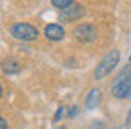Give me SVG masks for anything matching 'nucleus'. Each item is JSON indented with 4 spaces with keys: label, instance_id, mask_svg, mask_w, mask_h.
<instances>
[{
    "label": "nucleus",
    "instance_id": "nucleus-1",
    "mask_svg": "<svg viewBox=\"0 0 131 129\" xmlns=\"http://www.w3.org/2000/svg\"><path fill=\"white\" fill-rule=\"evenodd\" d=\"M119 60H121V51H119V50H110L108 53L99 60V64L96 65V69H94V78H96V80H105L110 73L117 67Z\"/></svg>",
    "mask_w": 131,
    "mask_h": 129
},
{
    "label": "nucleus",
    "instance_id": "nucleus-2",
    "mask_svg": "<svg viewBox=\"0 0 131 129\" xmlns=\"http://www.w3.org/2000/svg\"><path fill=\"white\" fill-rule=\"evenodd\" d=\"M9 32L14 39L25 41V43H32L39 37V30L30 23H14V25H11Z\"/></svg>",
    "mask_w": 131,
    "mask_h": 129
},
{
    "label": "nucleus",
    "instance_id": "nucleus-3",
    "mask_svg": "<svg viewBox=\"0 0 131 129\" xmlns=\"http://www.w3.org/2000/svg\"><path fill=\"white\" fill-rule=\"evenodd\" d=\"M73 36H74L76 41H80V43H83V44H89V43H92V41H96L97 28L94 25H90V23H82V25L74 27Z\"/></svg>",
    "mask_w": 131,
    "mask_h": 129
},
{
    "label": "nucleus",
    "instance_id": "nucleus-4",
    "mask_svg": "<svg viewBox=\"0 0 131 129\" xmlns=\"http://www.w3.org/2000/svg\"><path fill=\"white\" fill-rule=\"evenodd\" d=\"M64 36H66V30L59 23H51V25L44 27V37L48 41H60V39H64Z\"/></svg>",
    "mask_w": 131,
    "mask_h": 129
},
{
    "label": "nucleus",
    "instance_id": "nucleus-5",
    "mask_svg": "<svg viewBox=\"0 0 131 129\" xmlns=\"http://www.w3.org/2000/svg\"><path fill=\"white\" fill-rule=\"evenodd\" d=\"M85 14V9H83V5L82 4H74L71 9H67L64 13H60V20H64V21H76L78 18H82Z\"/></svg>",
    "mask_w": 131,
    "mask_h": 129
},
{
    "label": "nucleus",
    "instance_id": "nucleus-6",
    "mask_svg": "<svg viewBox=\"0 0 131 129\" xmlns=\"http://www.w3.org/2000/svg\"><path fill=\"white\" fill-rule=\"evenodd\" d=\"M99 103H101V90L99 88H92L89 92L87 99H85V106L89 110H96V108L99 106Z\"/></svg>",
    "mask_w": 131,
    "mask_h": 129
},
{
    "label": "nucleus",
    "instance_id": "nucleus-7",
    "mask_svg": "<svg viewBox=\"0 0 131 129\" xmlns=\"http://www.w3.org/2000/svg\"><path fill=\"white\" fill-rule=\"evenodd\" d=\"M2 71L5 74H16V73L21 71V64L18 60H14V58H7V60L2 62Z\"/></svg>",
    "mask_w": 131,
    "mask_h": 129
},
{
    "label": "nucleus",
    "instance_id": "nucleus-8",
    "mask_svg": "<svg viewBox=\"0 0 131 129\" xmlns=\"http://www.w3.org/2000/svg\"><path fill=\"white\" fill-rule=\"evenodd\" d=\"M74 4H76V2H73V0H51V5L57 7V9H60L62 13L67 11V9H71Z\"/></svg>",
    "mask_w": 131,
    "mask_h": 129
},
{
    "label": "nucleus",
    "instance_id": "nucleus-9",
    "mask_svg": "<svg viewBox=\"0 0 131 129\" xmlns=\"http://www.w3.org/2000/svg\"><path fill=\"white\" fill-rule=\"evenodd\" d=\"M62 115H66V106H60L59 110H57V113H55V119H53V120H55V122H59V120L62 119Z\"/></svg>",
    "mask_w": 131,
    "mask_h": 129
},
{
    "label": "nucleus",
    "instance_id": "nucleus-10",
    "mask_svg": "<svg viewBox=\"0 0 131 129\" xmlns=\"http://www.w3.org/2000/svg\"><path fill=\"white\" fill-rule=\"evenodd\" d=\"M0 129H7V120H5V117H0Z\"/></svg>",
    "mask_w": 131,
    "mask_h": 129
},
{
    "label": "nucleus",
    "instance_id": "nucleus-11",
    "mask_svg": "<svg viewBox=\"0 0 131 129\" xmlns=\"http://www.w3.org/2000/svg\"><path fill=\"white\" fill-rule=\"evenodd\" d=\"M126 126H131V108L128 111V115H126Z\"/></svg>",
    "mask_w": 131,
    "mask_h": 129
},
{
    "label": "nucleus",
    "instance_id": "nucleus-12",
    "mask_svg": "<svg viewBox=\"0 0 131 129\" xmlns=\"http://www.w3.org/2000/svg\"><path fill=\"white\" fill-rule=\"evenodd\" d=\"M76 111H78V110H76V106H73L71 110H69V117H74V115H76Z\"/></svg>",
    "mask_w": 131,
    "mask_h": 129
},
{
    "label": "nucleus",
    "instance_id": "nucleus-13",
    "mask_svg": "<svg viewBox=\"0 0 131 129\" xmlns=\"http://www.w3.org/2000/svg\"><path fill=\"white\" fill-rule=\"evenodd\" d=\"M126 76H128V81H129V83H131V69H129V71L126 69Z\"/></svg>",
    "mask_w": 131,
    "mask_h": 129
},
{
    "label": "nucleus",
    "instance_id": "nucleus-14",
    "mask_svg": "<svg viewBox=\"0 0 131 129\" xmlns=\"http://www.w3.org/2000/svg\"><path fill=\"white\" fill-rule=\"evenodd\" d=\"M59 129H67V127H66V126H64V127H59Z\"/></svg>",
    "mask_w": 131,
    "mask_h": 129
},
{
    "label": "nucleus",
    "instance_id": "nucleus-15",
    "mask_svg": "<svg viewBox=\"0 0 131 129\" xmlns=\"http://www.w3.org/2000/svg\"><path fill=\"white\" fill-rule=\"evenodd\" d=\"M129 62H131V55H129Z\"/></svg>",
    "mask_w": 131,
    "mask_h": 129
}]
</instances>
